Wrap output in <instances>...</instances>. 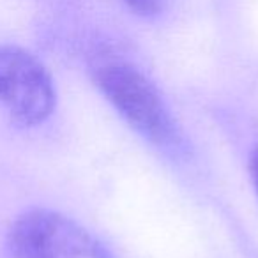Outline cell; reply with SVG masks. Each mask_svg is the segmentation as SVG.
<instances>
[{"label":"cell","instance_id":"obj_1","mask_svg":"<svg viewBox=\"0 0 258 258\" xmlns=\"http://www.w3.org/2000/svg\"><path fill=\"white\" fill-rule=\"evenodd\" d=\"M103 96L138 135L166 152L182 151V131L156 85L135 66L110 62L94 71Z\"/></svg>","mask_w":258,"mask_h":258},{"label":"cell","instance_id":"obj_2","mask_svg":"<svg viewBox=\"0 0 258 258\" xmlns=\"http://www.w3.org/2000/svg\"><path fill=\"white\" fill-rule=\"evenodd\" d=\"M8 258H115L92 232L50 209H32L15 219L6 240Z\"/></svg>","mask_w":258,"mask_h":258},{"label":"cell","instance_id":"obj_3","mask_svg":"<svg viewBox=\"0 0 258 258\" xmlns=\"http://www.w3.org/2000/svg\"><path fill=\"white\" fill-rule=\"evenodd\" d=\"M0 104L22 127H34L51 117L57 92L44 64L13 44H0Z\"/></svg>","mask_w":258,"mask_h":258},{"label":"cell","instance_id":"obj_4","mask_svg":"<svg viewBox=\"0 0 258 258\" xmlns=\"http://www.w3.org/2000/svg\"><path fill=\"white\" fill-rule=\"evenodd\" d=\"M131 11H135L140 16H156L163 9V2L165 0H122Z\"/></svg>","mask_w":258,"mask_h":258},{"label":"cell","instance_id":"obj_5","mask_svg":"<svg viewBox=\"0 0 258 258\" xmlns=\"http://www.w3.org/2000/svg\"><path fill=\"white\" fill-rule=\"evenodd\" d=\"M249 173H251V180H253V186L256 189L258 195V145L253 149L249 158Z\"/></svg>","mask_w":258,"mask_h":258}]
</instances>
